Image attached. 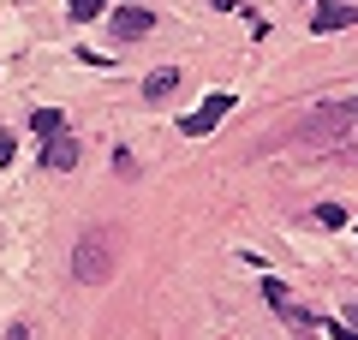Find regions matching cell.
<instances>
[{"label":"cell","mask_w":358,"mask_h":340,"mask_svg":"<svg viewBox=\"0 0 358 340\" xmlns=\"http://www.w3.org/2000/svg\"><path fill=\"white\" fill-rule=\"evenodd\" d=\"M72 275H78V287H102V281L114 275V257H108V233H102V227H84V233H78Z\"/></svg>","instance_id":"cell-1"},{"label":"cell","mask_w":358,"mask_h":340,"mask_svg":"<svg viewBox=\"0 0 358 340\" xmlns=\"http://www.w3.org/2000/svg\"><path fill=\"white\" fill-rule=\"evenodd\" d=\"M227 108H233V96L221 90V96H209L197 113H185V120H179V132H185V138H209V132H215L221 120H227Z\"/></svg>","instance_id":"cell-2"},{"label":"cell","mask_w":358,"mask_h":340,"mask_svg":"<svg viewBox=\"0 0 358 340\" xmlns=\"http://www.w3.org/2000/svg\"><path fill=\"white\" fill-rule=\"evenodd\" d=\"M108 30H114L120 42H138V36L155 30V13L150 6H114V13H108Z\"/></svg>","instance_id":"cell-3"},{"label":"cell","mask_w":358,"mask_h":340,"mask_svg":"<svg viewBox=\"0 0 358 340\" xmlns=\"http://www.w3.org/2000/svg\"><path fill=\"white\" fill-rule=\"evenodd\" d=\"M263 299L275 304V311H281V316H287V323H293V328H310V323H317V316H310L305 304H293V292H287L281 281H263Z\"/></svg>","instance_id":"cell-4"},{"label":"cell","mask_w":358,"mask_h":340,"mask_svg":"<svg viewBox=\"0 0 358 340\" xmlns=\"http://www.w3.org/2000/svg\"><path fill=\"white\" fill-rule=\"evenodd\" d=\"M352 24H358V6H322V13L310 18L317 36H329V30H352Z\"/></svg>","instance_id":"cell-5"},{"label":"cell","mask_w":358,"mask_h":340,"mask_svg":"<svg viewBox=\"0 0 358 340\" xmlns=\"http://www.w3.org/2000/svg\"><path fill=\"white\" fill-rule=\"evenodd\" d=\"M42 162H48L54 173H66V167H78V143H72V138L60 132V138H48V150H42Z\"/></svg>","instance_id":"cell-6"},{"label":"cell","mask_w":358,"mask_h":340,"mask_svg":"<svg viewBox=\"0 0 358 340\" xmlns=\"http://www.w3.org/2000/svg\"><path fill=\"white\" fill-rule=\"evenodd\" d=\"M173 90H179V72H173V66H162V72L143 78V96H150V101H167Z\"/></svg>","instance_id":"cell-7"},{"label":"cell","mask_w":358,"mask_h":340,"mask_svg":"<svg viewBox=\"0 0 358 340\" xmlns=\"http://www.w3.org/2000/svg\"><path fill=\"white\" fill-rule=\"evenodd\" d=\"M30 126H36L42 138H60V132H66V120H60L54 108H36V113H30Z\"/></svg>","instance_id":"cell-8"},{"label":"cell","mask_w":358,"mask_h":340,"mask_svg":"<svg viewBox=\"0 0 358 340\" xmlns=\"http://www.w3.org/2000/svg\"><path fill=\"white\" fill-rule=\"evenodd\" d=\"M66 13H72L78 24H90V18H102V13H108V0H66Z\"/></svg>","instance_id":"cell-9"},{"label":"cell","mask_w":358,"mask_h":340,"mask_svg":"<svg viewBox=\"0 0 358 340\" xmlns=\"http://www.w3.org/2000/svg\"><path fill=\"white\" fill-rule=\"evenodd\" d=\"M317 227H346V209L341 203H317Z\"/></svg>","instance_id":"cell-10"},{"label":"cell","mask_w":358,"mask_h":340,"mask_svg":"<svg viewBox=\"0 0 358 340\" xmlns=\"http://www.w3.org/2000/svg\"><path fill=\"white\" fill-rule=\"evenodd\" d=\"M6 340H30V328H24V323H13V328H6Z\"/></svg>","instance_id":"cell-11"},{"label":"cell","mask_w":358,"mask_h":340,"mask_svg":"<svg viewBox=\"0 0 358 340\" xmlns=\"http://www.w3.org/2000/svg\"><path fill=\"white\" fill-rule=\"evenodd\" d=\"M341 323H346V328H358V304H346V316H341Z\"/></svg>","instance_id":"cell-12"}]
</instances>
